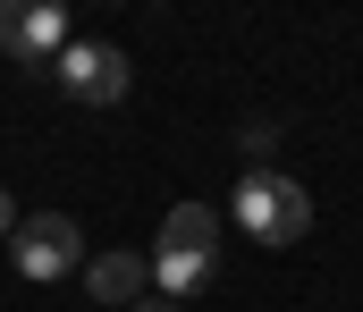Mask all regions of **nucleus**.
Segmentation results:
<instances>
[{"label":"nucleus","mask_w":363,"mask_h":312,"mask_svg":"<svg viewBox=\"0 0 363 312\" xmlns=\"http://www.w3.org/2000/svg\"><path fill=\"white\" fill-rule=\"evenodd\" d=\"M144 270H152L161 304L203 296V287L220 279V211H211V203H169V211H161V245H152Z\"/></svg>","instance_id":"f257e3e1"},{"label":"nucleus","mask_w":363,"mask_h":312,"mask_svg":"<svg viewBox=\"0 0 363 312\" xmlns=\"http://www.w3.org/2000/svg\"><path fill=\"white\" fill-rule=\"evenodd\" d=\"M228 211H237V228H245L254 245H296V236L313 228V195H304L287 169H245L237 195H228Z\"/></svg>","instance_id":"f03ea898"},{"label":"nucleus","mask_w":363,"mask_h":312,"mask_svg":"<svg viewBox=\"0 0 363 312\" xmlns=\"http://www.w3.org/2000/svg\"><path fill=\"white\" fill-rule=\"evenodd\" d=\"M9 262L43 287V279L85 270V236H77V219H68V211H26V219L9 228Z\"/></svg>","instance_id":"7ed1b4c3"},{"label":"nucleus","mask_w":363,"mask_h":312,"mask_svg":"<svg viewBox=\"0 0 363 312\" xmlns=\"http://www.w3.org/2000/svg\"><path fill=\"white\" fill-rule=\"evenodd\" d=\"M51 76H60V93L85 110H110L127 102V85H135V68H127V51L118 42H68L60 59H51Z\"/></svg>","instance_id":"20e7f679"},{"label":"nucleus","mask_w":363,"mask_h":312,"mask_svg":"<svg viewBox=\"0 0 363 312\" xmlns=\"http://www.w3.org/2000/svg\"><path fill=\"white\" fill-rule=\"evenodd\" d=\"M0 51L9 59H60L68 51V8L60 0H0Z\"/></svg>","instance_id":"39448f33"},{"label":"nucleus","mask_w":363,"mask_h":312,"mask_svg":"<svg viewBox=\"0 0 363 312\" xmlns=\"http://www.w3.org/2000/svg\"><path fill=\"white\" fill-rule=\"evenodd\" d=\"M85 287H93V304H144L152 270H144V253H93V262H85Z\"/></svg>","instance_id":"423d86ee"},{"label":"nucleus","mask_w":363,"mask_h":312,"mask_svg":"<svg viewBox=\"0 0 363 312\" xmlns=\"http://www.w3.org/2000/svg\"><path fill=\"white\" fill-rule=\"evenodd\" d=\"M237 144H245V161H254V169H271V144H279V127H271V118H254V127H245Z\"/></svg>","instance_id":"0eeeda50"},{"label":"nucleus","mask_w":363,"mask_h":312,"mask_svg":"<svg viewBox=\"0 0 363 312\" xmlns=\"http://www.w3.org/2000/svg\"><path fill=\"white\" fill-rule=\"evenodd\" d=\"M9 228H17V203H9V186H0V236H9Z\"/></svg>","instance_id":"6e6552de"},{"label":"nucleus","mask_w":363,"mask_h":312,"mask_svg":"<svg viewBox=\"0 0 363 312\" xmlns=\"http://www.w3.org/2000/svg\"><path fill=\"white\" fill-rule=\"evenodd\" d=\"M135 312H178V304H135Z\"/></svg>","instance_id":"1a4fd4ad"}]
</instances>
